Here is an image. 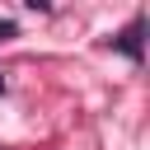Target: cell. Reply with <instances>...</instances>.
<instances>
[{"instance_id":"1","label":"cell","mask_w":150,"mask_h":150,"mask_svg":"<svg viewBox=\"0 0 150 150\" xmlns=\"http://www.w3.org/2000/svg\"><path fill=\"white\" fill-rule=\"evenodd\" d=\"M141 38H145V14H136V19L127 23V33H117V38H112V47H117L127 61H136V66H141V61H145V42H141Z\"/></svg>"},{"instance_id":"2","label":"cell","mask_w":150,"mask_h":150,"mask_svg":"<svg viewBox=\"0 0 150 150\" xmlns=\"http://www.w3.org/2000/svg\"><path fill=\"white\" fill-rule=\"evenodd\" d=\"M14 33H19V28H14V19H0V42H5V38H14Z\"/></svg>"},{"instance_id":"3","label":"cell","mask_w":150,"mask_h":150,"mask_svg":"<svg viewBox=\"0 0 150 150\" xmlns=\"http://www.w3.org/2000/svg\"><path fill=\"white\" fill-rule=\"evenodd\" d=\"M0 94H5V80H0Z\"/></svg>"},{"instance_id":"4","label":"cell","mask_w":150,"mask_h":150,"mask_svg":"<svg viewBox=\"0 0 150 150\" xmlns=\"http://www.w3.org/2000/svg\"><path fill=\"white\" fill-rule=\"evenodd\" d=\"M0 150H5V145H0Z\"/></svg>"}]
</instances>
